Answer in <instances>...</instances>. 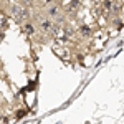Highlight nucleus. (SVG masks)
<instances>
[{"label":"nucleus","mask_w":124,"mask_h":124,"mask_svg":"<svg viewBox=\"0 0 124 124\" xmlns=\"http://www.w3.org/2000/svg\"><path fill=\"white\" fill-rule=\"evenodd\" d=\"M25 114H27V111H18V113H17V117H23Z\"/></svg>","instance_id":"1"}]
</instances>
